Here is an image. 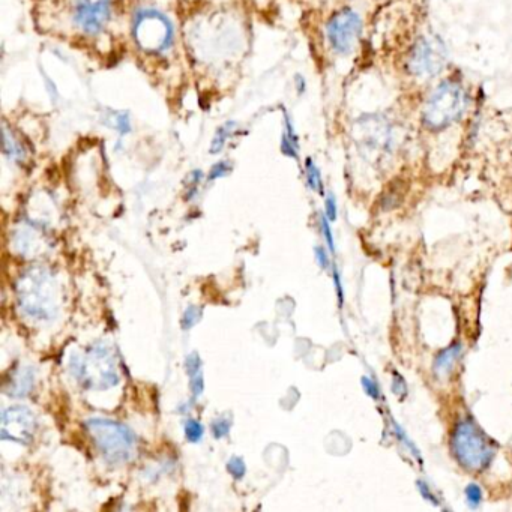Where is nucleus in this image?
Returning a JSON list of instances; mask_svg holds the SVG:
<instances>
[{
  "label": "nucleus",
  "mask_w": 512,
  "mask_h": 512,
  "mask_svg": "<svg viewBox=\"0 0 512 512\" xmlns=\"http://www.w3.org/2000/svg\"><path fill=\"white\" fill-rule=\"evenodd\" d=\"M320 227H322L323 235H325L326 242H328L331 251H335L334 236H332L331 224H329L326 215H320Z\"/></svg>",
  "instance_id": "bb28decb"
},
{
  "label": "nucleus",
  "mask_w": 512,
  "mask_h": 512,
  "mask_svg": "<svg viewBox=\"0 0 512 512\" xmlns=\"http://www.w3.org/2000/svg\"><path fill=\"white\" fill-rule=\"evenodd\" d=\"M227 472L235 479H242L247 473V464H245L244 458L232 457L227 463Z\"/></svg>",
  "instance_id": "412c9836"
},
{
  "label": "nucleus",
  "mask_w": 512,
  "mask_h": 512,
  "mask_svg": "<svg viewBox=\"0 0 512 512\" xmlns=\"http://www.w3.org/2000/svg\"><path fill=\"white\" fill-rule=\"evenodd\" d=\"M466 499L469 503L470 508H478L482 502V490L478 484H469L466 487Z\"/></svg>",
  "instance_id": "4be33fe9"
},
{
  "label": "nucleus",
  "mask_w": 512,
  "mask_h": 512,
  "mask_svg": "<svg viewBox=\"0 0 512 512\" xmlns=\"http://www.w3.org/2000/svg\"><path fill=\"white\" fill-rule=\"evenodd\" d=\"M334 281H335V289H337L338 299H340V304H341V302H343V289H341L340 275H338V271L335 268H334Z\"/></svg>",
  "instance_id": "2f4dec72"
},
{
  "label": "nucleus",
  "mask_w": 512,
  "mask_h": 512,
  "mask_svg": "<svg viewBox=\"0 0 512 512\" xmlns=\"http://www.w3.org/2000/svg\"><path fill=\"white\" fill-rule=\"evenodd\" d=\"M185 436H187L188 442L199 443L205 436V427L196 419H188L185 424Z\"/></svg>",
  "instance_id": "6ab92c4d"
},
{
  "label": "nucleus",
  "mask_w": 512,
  "mask_h": 512,
  "mask_svg": "<svg viewBox=\"0 0 512 512\" xmlns=\"http://www.w3.org/2000/svg\"><path fill=\"white\" fill-rule=\"evenodd\" d=\"M448 52L437 35H422L413 44L407 58V68L418 79H431L437 76L446 65Z\"/></svg>",
  "instance_id": "0eeeda50"
},
{
  "label": "nucleus",
  "mask_w": 512,
  "mask_h": 512,
  "mask_svg": "<svg viewBox=\"0 0 512 512\" xmlns=\"http://www.w3.org/2000/svg\"><path fill=\"white\" fill-rule=\"evenodd\" d=\"M355 134L359 140V149L371 155L373 160H382L383 157L391 154L394 148V130L388 121L380 119L379 116L365 118V121L359 124Z\"/></svg>",
  "instance_id": "1a4fd4ad"
},
{
  "label": "nucleus",
  "mask_w": 512,
  "mask_h": 512,
  "mask_svg": "<svg viewBox=\"0 0 512 512\" xmlns=\"http://www.w3.org/2000/svg\"><path fill=\"white\" fill-rule=\"evenodd\" d=\"M104 125L115 130L119 136L125 137L131 133V118L128 112H107L103 118Z\"/></svg>",
  "instance_id": "f3484780"
},
{
  "label": "nucleus",
  "mask_w": 512,
  "mask_h": 512,
  "mask_svg": "<svg viewBox=\"0 0 512 512\" xmlns=\"http://www.w3.org/2000/svg\"><path fill=\"white\" fill-rule=\"evenodd\" d=\"M418 487L424 499L430 500V502L434 503V505H439V502H437L436 500V494H434L433 491H431V488L428 487L427 482L418 481Z\"/></svg>",
  "instance_id": "c756f323"
},
{
  "label": "nucleus",
  "mask_w": 512,
  "mask_h": 512,
  "mask_svg": "<svg viewBox=\"0 0 512 512\" xmlns=\"http://www.w3.org/2000/svg\"><path fill=\"white\" fill-rule=\"evenodd\" d=\"M4 152L8 160L13 163L23 164L28 161V148L23 140L14 133L13 128L8 127L7 122L4 124Z\"/></svg>",
  "instance_id": "ddd939ff"
},
{
  "label": "nucleus",
  "mask_w": 512,
  "mask_h": 512,
  "mask_svg": "<svg viewBox=\"0 0 512 512\" xmlns=\"http://www.w3.org/2000/svg\"><path fill=\"white\" fill-rule=\"evenodd\" d=\"M314 253H316L317 262H319L320 268H329V257L328 253H326L325 248L316 247L314 248Z\"/></svg>",
  "instance_id": "7c9ffc66"
},
{
  "label": "nucleus",
  "mask_w": 512,
  "mask_h": 512,
  "mask_svg": "<svg viewBox=\"0 0 512 512\" xmlns=\"http://www.w3.org/2000/svg\"><path fill=\"white\" fill-rule=\"evenodd\" d=\"M230 170H232V166H230L229 161H220V163L214 164L211 172H209V181L224 178V176L229 175Z\"/></svg>",
  "instance_id": "393cba45"
},
{
  "label": "nucleus",
  "mask_w": 512,
  "mask_h": 512,
  "mask_svg": "<svg viewBox=\"0 0 512 512\" xmlns=\"http://www.w3.org/2000/svg\"><path fill=\"white\" fill-rule=\"evenodd\" d=\"M113 0H73V23L83 35L97 37L112 19Z\"/></svg>",
  "instance_id": "9d476101"
},
{
  "label": "nucleus",
  "mask_w": 512,
  "mask_h": 512,
  "mask_svg": "<svg viewBox=\"0 0 512 512\" xmlns=\"http://www.w3.org/2000/svg\"><path fill=\"white\" fill-rule=\"evenodd\" d=\"M133 37L143 52L161 55L173 46L175 29L169 17L160 11L143 8L134 17Z\"/></svg>",
  "instance_id": "423d86ee"
},
{
  "label": "nucleus",
  "mask_w": 512,
  "mask_h": 512,
  "mask_svg": "<svg viewBox=\"0 0 512 512\" xmlns=\"http://www.w3.org/2000/svg\"><path fill=\"white\" fill-rule=\"evenodd\" d=\"M86 430L110 466H122L136 457L137 436L121 422L106 418H92L85 422Z\"/></svg>",
  "instance_id": "f03ea898"
},
{
  "label": "nucleus",
  "mask_w": 512,
  "mask_h": 512,
  "mask_svg": "<svg viewBox=\"0 0 512 512\" xmlns=\"http://www.w3.org/2000/svg\"><path fill=\"white\" fill-rule=\"evenodd\" d=\"M190 379L191 392H193L194 400H197V398L202 397L203 392H205V380H203V374H196V376L190 377Z\"/></svg>",
  "instance_id": "a878e982"
},
{
  "label": "nucleus",
  "mask_w": 512,
  "mask_h": 512,
  "mask_svg": "<svg viewBox=\"0 0 512 512\" xmlns=\"http://www.w3.org/2000/svg\"><path fill=\"white\" fill-rule=\"evenodd\" d=\"M325 29L326 40H328L332 52L346 56L352 53L361 37L362 19L355 10L346 7L332 14Z\"/></svg>",
  "instance_id": "6e6552de"
},
{
  "label": "nucleus",
  "mask_w": 512,
  "mask_h": 512,
  "mask_svg": "<svg viewBox=\"0 0 512 512\" xmlns=\"http://www.w3.org/2000/svg\"><path fill=\"white\" fill-rule=\"evenodd\" d=\"M239 125L235 121L226 122L215 131L214 139L211 142V154H220L226 148L227 142L238 134Z\"/></svg>",
  "instance_id": "dca6fc26"
},
{
  "label": "nucleus",
  "mask_w": 512,
  "mask_h": 512,
  "mask_svg": "<svg viewBox=\"0 0 512 512\" xmlns=\"http://www.w3.org/2000/svg\"><path fill=\"white\" fill-rule=\"evenodd\" d=\"M230 427H232V422L227 418H218L212 422V434H214L215 439H223L227 434L230 433Z\"/></svg>",
  "instance_id": "5701e85b"
},
{
  "label": "nucleus",
  "mask_w": 512,
  "mask_h": 512,
  "mask_svg": "<svg viewBox=\"0 0 512 512\" xmlns=\"http://www.w3.org/2000/svg\"><path fill=\"white\" fill-rule=\"evenodd\" d=\"M451 448L458 463L472 472L487 469L494 457L493 442L470 418L461 419L455 424Z\"/></svg>",
  "instance_id": "39448f33"
},
{
  "label": "nucleus",
  "mask_w": 512,
  "mask_h": 512,
  "mask_svg": "<svg viewBox=\"0 0 512 512\" xmlns=\"http://www.w3.org/2000/svg\"><path fill=\"white\" fill-rule=\"evenodd\" d=\"M17 299L26 316L40 322L56 319L61 305V287L55 272L32 266L17 281Z\"/></svg>",
  "instance_id": "f257e3e1"
},
{
  "label": "nucleus",
  "mask_w": 512,
  "mask_h": 512,
  "mask_svg": "<svg viewBox=\"0 0 512 512\" xmlns=\"http://www.w3.org/2000/svg\"><path fill=\"white\" fill-rule=\"evenodd\" d=\"M463 355V347L461 344H454L449 346L448 349L442 350L439 355L434 359L433 370L436 377H448L451 371L454 370L457 362L460 361Z\"/></svg>",
  "instance_id": "4468645a"
},
{
  "label": "nucleus",
  "mask_w": 512,
  "mask_h": 512,
  "mask_svg": "<svg viewBox=\"0 0 512 512\" xmlns=\"http://www.w3.org/2000/svg\"><path fill=\"white\" fill-rule=\"evenodd\" d=\"M35 386V371L32 367H20L11 373L5 382V392L11 397L23 398L31 394Z\"/></svg>",
  "instance_id": "f8f14e48"
},
{
  "label": "nucleus",
  "mask_w": 512,
  "mask_h": 512,
  "mask_svg": "<svg viewBox=\"0 0 512 512\" xmlns=\"http://www.w3.org/2000/svg\"><path fill=\"white\" fill-rule=\"evenodd\" d=\"M281 151L286 157L298 160L299 157V137L293 127L292 119L284 112V131L281 137Z\"/></svg>",
  "instance_id": "2eb2a0df"
},
{
  "label": "nucleus",
  "mask_w": 512,
  "mask_h": 512,
  "mask_svg": "<svg viewBox=\"0 0 512 512\" xmlns=\"http://www.w3.org/2000/svg\"><path fill=\"white\" fill-rule=\"evenodd\" d=\"M71 373L85 388L107 391L119 385L116 359L110 346L95 343L83 355H73L70 361Z\"/></svg>",
  "instance_id": "20e7f679"
},
{
  "label": "nucleus",
  "mask_w": 512,
  "mask_h": 512,
  "mask_svg": "<svg viewBox=\"0 0 512 512\" xmlns=\"http://www.w3.org/2000/svg\"><path fill=\"white\" fill-rule=\"evenodd\" d=\"M362 386H364L365 392H367V394L370 395L371 398H374V400H377V398H379V386H377V383L374 382V380L371 379V377H362Z\"/></svg>",
  "instance_id": "c85d7f7f"
},
{
  "label": "nucleus",
  "mask_w": 512,
  "mask_h": 512,
  "mask_svg": "<svg viewBox=\"0 0 512 512\" xmlns=\"http://www.w3.org/2000/svg\"><path fill=\"white\" fill-rule=\"evenodd\" d=\"M38 422L34 412L25 406L8 407L2 413L0 439L11 440L20 445H31L37 433Z\"/></svg>",
  "instance_id": "9b49d317"
},
{
  "label": "nucleus",
  "mask_w": 512,
  "mask_h": 512,
  "mask_svg": "<svg viewBox=\"0 0 512 512\" xmlns=\"http://www.w3.org/2000/svg\"><path fill=\"white\" fill-rule=\"evenodd\" d=\"M469 106V94L463 83L446 79L431 92L422 110V124L427 130L443 131L463 118Z\"/></svg>",
  "instance_id": "7ed1b4c3"
},
{
  "label": "nucleus",
  "mask_w": 512,
  "mask_h": 512,
  "mask_svg": "<svg viewBox=\"0 0 512 512\" xmlns=\"http://www.w3.org/2000/svg\"><path fill=\"white\" fill-rule=\"evenodd\" d=\"M202 319V310L199 307H188L185 310L184 316H182L181 326L184 331H190L193 326H196L197 323Z\"/></svg>",
  "instance_id": "aec40b11"
},
{
  "label": "nucleus",
  "mask_w": 512,
  "mask_h": 512,
  "mask_svg": "<svg viewBox=\"0 0 512 512\" xmlns=\"http://www.w3.org/2000/svg\"><path fill=\"white\" fill-rule=\"evenodd\" d=\"M296 82H298V91L299 94L305 91V80L304 77L296 76Z\"/></svg>",
  "instance_id": "473e14b6"
},
{
  "label": "nucleus",
  "mask_w": 512,
  "mask_h": 512,
  "mask_svg": "<svg viewBox=\"0 0 512 512\" xmlns=\"http://www.w3.org/2000/svg\"><path fill=\"white\" fill-rule=\"evenodd\" d=\"M325 215L329 221L337 220V200L334 194L329 193L325 200Z\"/></svg>",
  "instance_id": "cd10ccee"
},
{
  "label": "nucleus",
  "mask_w": 512,
  "mask_h": 512,
  "mask_svg": "<svg viewBox=\"0 0 512 512\" xmlns=\"http://www.w3.org/2000/svg\"><path fill=\"white\" fill-rule=\"evenodd\" d=\"M185 368L190 377L196 376V374L202 373V359L197 355L196 352L190 353L185 359Z\"/></svg>",
  "instance_id": "b1692460"
},
{
  "label": "nucleus",
  "mask_w": 512,
  "mask_h": 512,
  "mask_svg": "<svg viewBox=\"0 0 512 512\" xmlns=\"http://www.w3.org/2000/svg\"><path fill=\"white\" fill-rule=\"evenodd\" d=\"M305 176H307L308 187L316 193L323 194L322 173H320L319 167L316 166L313 158H307V161H305Z\"/></svg>",
  "instance_id": "a211bd4d"
}]
</instances>
